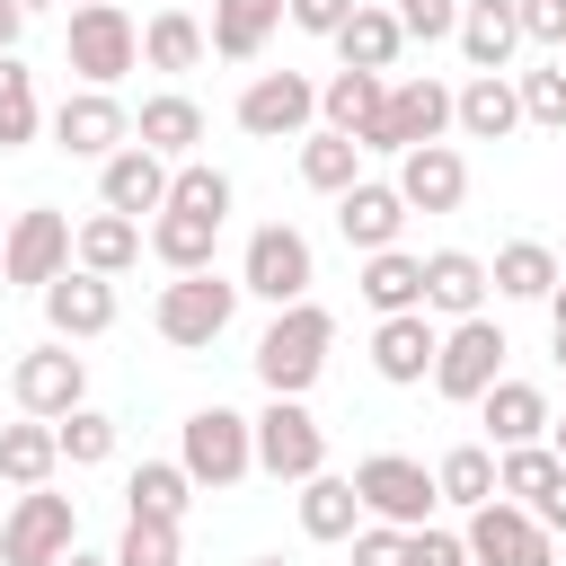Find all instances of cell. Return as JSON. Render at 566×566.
<instances>
[{"mask_svg":"<svg viewBox=\"0 0 566 566\" xmlns=\"http://www.w3.org/2000/svg\"><path fill=\"white\" fill-rule=\"evenodd\" d=\"M451 133V88L433 80V71H416V80H389V97H380V115L354 133V150L363 159H407V150H424V142H442Z\"/></svg>","mask_w":566,"mask_h":566,"instance_id":"obj_1","label":"cell"},{"mask_svg":"<svg viewBox=\"0 0 566 566\" xmlns=\"http://www.w3.org/2000/svg\"><path fill=\"white\" fill-rule=\"evenodd\" d=\"M327 345H336V318H327L318 301L274 310V327L256 336V380H265V398H301V389L327 371Z\"/></svg>","mask_w":566,"mask_h":566,"instance_id":"obj_2","label":"cell"},{"mask_svg":"<svg viewBox=\"0 0 566 566\" xmlns=\"http://www.w3.org/2000/svg\"><path fill=\"white\" fill-rule=\"evenodd\" d=\"M177 469L195 478V486H212V495H230L239 478H256V433H248V416L239 407H195L186 424H177Z\"/></svg>","mask_w":566,"mask_h":566,"instance_id":"obj_3","label":"cell"},{"mask_svg":"<svg viewBox=\"0 0 566 566\" xmlns=\"http://www.w3.org/2000/svg\"><path fill=\"white\" fill-rule=\"evenodd\" d=\"M62 62L80 71V88H115V80L142 62V27H133V9L80 0V9H71V27H62Z\"/></svg>","mask_w":566,"mask_h":566,"instance_id":"obj_4","label":"cell"},{"mask_svg":"<svg viewBox=\"0 0 566 566\" xmlns=\"http://www.w3.org/2000/svg\"><path fill=\"white\" fill-rule=\"evenodd\" d=\"M230 318H239V283L212 274V265H203V274H168L159 301H150V327H159L168 345H186V354H195V345H221Z\"/></svg>","mask_w":566,"mask_h":566,"instance_id":"obj_5","label":"cell"},{"mask_svg":"<svg viewBox=\"0 0 566 566\" xmlns=\"http://www.w3.org/2000/svg\"><path fill=\"white\" fill-rule=\"evenodd\" d=\"M504 354H513V345H504V327H495L486 310H478V318H451L442 345H433V389H442L451 407H478V398L504 380Z\"/></svg>","mask_w":566,"mask_h":566,"instance_id":"obj_6","label":"cell"},{"mask_svg":"<svg viewBox=\"0 0 566 566\" xmlns=\"http://www.w3.org/2000/svg\"><path fill=\"white\" fill-rule=\"evenodd\" d=\"M354 495H363V522H389V531H424L433 522V469L407 460V451H371L354 460Z\"/></svg>","mask_w":566,"mask_h":566,"instance_id":"obj_7","label":"cell"},{"mask_svg":"<svg viewBox=\"0 0 566 566\" xmlns=\"http://www.w3.org/2000/svg\"><path fill=\"white\" fill-rule=\"evenodd\" d=\"M310 283H318V256H310V239H301L292 221H265V230H248L239 292H256L265 310H292V301H310Z\"/></svg>","mask_w":566,"mask_h":566,"instance_id":"obj_8","label":"cell"},{"mask_svg":"<svg viewBox=\"0 0 566 566\" xmlns=\"http://www.w3.org/2000/svg\"><path fill=\"white\" fill-rule=\"evenodd\" d=\"M71 548H80V513H71V495L27 486V495L9 504V522H0V566H62Z\"/></svg>","mask_w":566,"mask_h":566,"instance_id":"obj_9","label":"cell"},{"mask_svg":"<svg viewBox=\"0 0 566 566\" xmlns=\"http://www.w3.org/2000/svg\"><path fill=\"white\" fill-rule=\"evenodd\" d=\"M248 433H256V469L265 478H318L327 469V433H318V416L301 407V398H265L256 416H248Z\"/></svg>","mask_w":566,"mask_h":566,"instance_id":"obj_10","label":"cell"},{"mask_svg":"<svg viewBox=\"0 0 566 566\" xmlns=\"http://www.w3.org/2000/svg\"><path fill=\"white\" fill-rule=\"evenodd\" d=\"M62 265H71V212H53V203H27V212H9L0 274H9L18 292H44Z\"/></svg>","mask_w":566,"mask_h":566,"instance_id":"obj_11","label":"cell"},{"mask_svg":"<svg viewBox=\"0 0 566 566\" xmlns=\"http://www.w3.org/2000/svg\"><path fill=\"white\" fill-rule=\"evenodd\" d=\"M9 398H18L35 424H62L71 407H88V363H80L71 345H35V354H18Z\"/></svg>","mask_w":566,"mask_h":566,"instance_id":"obj_12","label":"cell"},{"mask_svg":"<svg viewBox=\"0 0 566 566\" xmlns=\"http://www.w3.org/2000/svg\"><path fill=\"white\" fill-rule=\"evenodd\" d=\"M460 539H469V566H557V539L522 513V504H478L469 522H460Z\"/></svg>","mask_w":566,"mask_h":566,"instance_id":"obj_13","label":"cell"},{"mask_svg":"<svg viewBox=\"0 0 566 566\" xmlns=\"http://www.w3.org/2000/svg\"><path fill=\"white\" fill-rule=\"evenodd\" d=\"M310 124H318V80H301V71H256V80L239 88V133L292 142V133H310Z\"/></svg>","mask_w":566,"mask_h":566,"instance_id":"obj_14","label":"cell"},{"mask_svg":"<svg viewBox=\"0 0 566 566\" xmlns=\"http://www.w3.org/2000/svg\"><path fill=\"white\" fill-rule=\"evenodd\" d=\"M53 142H62L71 159H115V150L133 142V115H124L115 88H71V97L53 106Z\"/></svg>","mask_w":566,"mask_h":566,"instance_id":"obj_15","label":"cell"},{"mask_svg":"<svg viewBox=\"0 0 566 566\" xmlns=\"http://www.w3.org/2000/svg\"><path fill=\"white\" fill-rule=\"evenodd\" d=\"M44 327H53V345H88V336H106L115 327V283L106 274H80V265H62L44 292Z\"/></svg>","mask_w":566,"mask_h":566,"instance_id":"obj_16","label":"cell"},{"mask_svg":"<svg viewBox=\"0 0 566 566\" xmlns=\"http://www.w3.org/2000/svg\"><path fill=\"white\" fill-rule=\"evenodd\" d=\"M168 203V159L124 142L115 159H97V212H124V221H150Z\"/></svg>","mask_w":566,"mask_h":566,"instance_id":"obj_17","label":"cell"},{"mask_svg":"<svg viewBox=\"0 0 566 566\" xmlns=\"http://www.w3.org/2000/svg\"><path fill=\"white\" fill-rule=\"evenodd\" d=\"M336 230H345V248H354V256H380V248H398V230H407V203H398V186H389V177H354V186L336 195Z\"/></svg>","mask_w":566,"mask_h":566,"instance_id":"obj_18","label":"cell"},{"mask_svg":"<svg viewBox=\"0 0 566 566\" xmlns=\"http://www.w3.org/2000/svg\"><path fill=\"white\" fill-rule=\"evenodd\" d=\"M398 203L407 212H460V195H469V159L451 150V142H424V150H407L398 159Z\"/></svg>","mask_w":566,"mask_h":566,"instance_id":"obj_19","label":"cell"},{"mask_svg":"<svg viewBox=\"0 0 566 566\" xmlns=\"http://www.w3.org/2000/svg\"><path fill=\"white\" fill-rule=\"evenodd\" d=\"M433 345H442V327H433L424 310L380 318V327H371V371H380L389 389H416V380H433Z\"/></svg>","mask_w":566,"mask_h":566,"instance_id":"obj_20","label":"cell"},{"mask_svg":"<svg viewBox=\"0 0 566 566\" xmlns=\"http://www.w3.org/2000/svg\"><path fill=\"white\" fill-rule=\"evenodd\" d=\"M478 424H486V451H522V442H548V398L531 389V380H495L486 398H478Z\"/></svg>","mask_w":566,"mask_h":566,"instance_id":"obj_21","label":"cell"},{"mask_svg":"<svg viewBox=\"0 0 566 566\" xmlns=\"http://www.w3.org/2000/svg\"><path fill=\"white\" fill-rule=\"evenodd\" d=\"M486 310V256L433 248L424 256V318H478Z\"/></svg>","mask_w":566,"mask_h":566,"instance_id":"obj_22","label":"cell"},{"mask_svg":"<svg viewBox=\"0 0 566 566\" xmlns=\"http://www.w3.org/2000/svg\"><path fill=\"white\" fill-rule=\"evenodd\" d=\"M451 44L469 53V71H513V53H522V18H513V0H460Z\"/></svg>","mask_w":566,"mask_h":566,"instance_id":"obj_23","label":"cell"},{"mask_svg":"<svg viewBox=\"0 0 566 566\" xmlns=\"http://www.w3.org/2000/svg\"><path fill=\"white\" fill-rule=\"evenodd\" d=\"M451 124L469 142H504L522 124V97H513V71H469V88H451Z\"/></svg>","mask_w":566,"mask_h":566,"instance_id":"obj_24","label":"cell"},{"mask_svg":"<svg viewBox=\"0 0 566 566\" xmlns=\"http://www.w3.org/2000/svg\"><path fill=\"white\" fill-rule=\"evenodd\" d=\"M133 142H142V150H159V159L177 168V159H195V142H203V106H195L186 88H159V97H142Z\"/></svg>","mask_w":566,"mask_h":566,"instance_id":"obj_25","label":"cell"},{"mask_svg":"<svg viewBox=\"0 0 566 566\" xmlns=\"http://www.w3.org/2000/svg\"><path fill=\"white\" fill-rule=\"evenodd\" d=\"M354 292H363V310H371V318H407V310H424V256L380 248V256H363Z\"/></svg>","mask_w":566,"mask_h":566,"instance_id":"obj_26","label":"cell"},{"mask_svg":"<svg viewBox=\"0 0 566 566\" xmlns=\"http://www.w3.org/2000/svg\"><path fill=\"white\" fill-rule=\"evenodd\" d=\"M327 44H336V71H380V80H389V71H398V53H407L398 18H389V9H371V0H363Z\"/></svg>","mask_w":566,"mask_h":566,"instance_id":"obj_27","label":"cell"},{"mask_svg":"<svg viewBox=\"0 0 566 566\" xmlns=\"http://www.w3.org/2000/svg\"><path fill=\"white\" fill-rule=\"evenodd\" d=\"M71 265L80 274H133L142 265V221H124V212H88L80 230H71Z\"/></svg>","mask_w":566,"mask_h":566,"instance_id":"obj_28","label":"cell"},{"mask_svg":"<svg viewBox=\"0 0 566 566\" xmlns=\"http://www.w3.org/2000/svg\"><path fill=\"white\" fill-rule=\"evenodd\" d=\"M274 27H283V0H212V27H203V44H212L221 62H256Z\"/></svg>","mask_w":566,"mask_h":566,"instance_id":"obj_29","label":"cell"},{"mask_svg":"<svg viewBox=\"0 0 566 566\" xmlns=\"http://www.w3.org/2000/svg\"><path fill=\"white\" fill-rule=\"evenodd\" d=\"M142 248H150L168 274H203V265H212V248H221V221H195V212H150Z\"/></svg>","mask_w":566,"mask_h":566,"instance_id":"obj_30","label":"cell"},{"mask_svg":"<svg viewBox=\"0 0 566 566\" xmlns=\"http://www.w3.org/2000/svg\"><path fill=\"white\" fill-rule=\"evenodd\" d=\"M486 292H504V301H548V292H557V248H548V239H504L495 265H486Z\"/></svg>","mask_w":566,"mask_h":566,"instance_id":"obj_31","label":"cell"},{"mask_svg":"<svg viewBox=\"0 0 566 566\" xmlns=\"http://www.w3.org/2000/svg\"><path fill=\"white\" fill-rule=\"evenodd\" d=\"M380 97H389V80H380V71H327V80H318V124L354 142V133L380 115Z\"/></svg>","mask_w":566,"mask_h":566,"instance_id":"obj_32","label":"cell"},{"mask_svg":"<svg viewBox=\"0 0 566 566\" xmlns=\"http://www.w3.org/2000/svg\"><path fill=\"white\" fill-rule=\"evenodd\" d=\"M433 495H442L451 513L495 504V451H486V442H451V451L433 460Z\"/></svg>","mask_w":566,"mask_h":566,"instance_id":"obj_33","label":"cell"},{"mask_svg":"<svg viewBox=\"0 0 566 566\" xmlns=\"http://www.w3.org/2000/svg\"><path fill=\"white\" fill-rule=\"evenodd\" d=\"M301 531H310V539H354V531H363V495H354V478H336V469L301 478Z\"/></svg>","mask_w":566,"mask_h":566,"instance_id":"obj_34","label":"cell"},{"mask_svg":"<svg viewBox=\"0 0 566 566\" xmlns=\"http://www.w3.org/2000/svg\"><path fill=\"white\" fill-rule=\"evenodd\" d=\"M186 504H195V478L177 460H142L124 478V513H142V522H186Z\"/></svg>","mask_w":566,"mask_h":566,"instance_id":"obj_35","label":"cell"},{"mask_svg":"<svg viewBox=\"0 0 566 566\" xmlns=\"http://www.w3.org/2000/svg\"><path fill=\"white\" fill-rule=\"evenodd\" d=\"M53 469H62V451H53V424H35V416H18V424H0V478L27 495V486H53Z\"/></svg>","mask_w":566,"mask_h":566,"instance_id":"obj_36","label":"cell"},{"mask_svg":"<svg viewBox=\"0 0 566 566\" xmlns=\"http://www.w3.org/2000/svg\"><path fill=\"white\" fill-rule=\"evenodd\" d=\"M212 44H203V18H186V9H159L150 27H142V62L150 71H195Z\"/></svg>","mask_w":566,"mask_h":566,"instance_id":"obj_37","label":"cell"},{"mask_svg":"<svg viewBox=\"0 0 566 566\" xmlns=\"http://www.w3.org/2000/svg\"><path fill=\"white\" fill-rule=\"evenodd\" d=\"M354 177H363V150H354L345 133H327V124L301 133V186H310V195H345Z\"/></svg>","mask_w":566,"mask_h":566,"instance_id":"obj_38","label":"cell"},{"mask_svg":"<svg viewBox=\"0 0 566 566\" xmlns=\"http://www.w3.org/2000/svg\"><path fill=\"white\" fill-rule=\"evenodd\" d=\"M159 212H195V221H230V177L203 168V159H177L168 168V203Z\"/></svg>","mask_w":566,"mask_h":566,"instance_id":"obj_39","label":"cell"},{"mask_svg":"<svg viewBox=\"0 0 566 566\" xmlns=\"http://www.w3.org/2000/svg\"><path fill=\"white\" fill-rule=\"evenodd\" d=\"M115 442H124V433H115V416H106V407H71V416L53 424V451H62L71 469H106V460H115Z\"/></svg>","mask_w":566,"mask_h":566,"instance_id":"obj_40","label":"cell"},{"mask_svg":"<svg viewBox=\"0 0 566 566\" xmlns=\"http://www.w3.org/2000/svg\"><path fill=\"white\" fill-rule=\"evenodd\" d=\"M548 486H557V451H548V442L495 451V495H504V504H522V513H531V504H539Z\"/></svg>","mask_w":566,"mask_h":566,"instance_id":"obj_41","label":"cell"},{"mask_svg":"<svg viewBox=\"0 0 566 566\" xmlns=\"http://www.w3.org/2000/svg\"><path fill=\"white\" fill-rule=\"evenodd\" d=\"M35 124H44V106H35V71H27L18 53H0V150H27Z\"/></svg>","mask_w":566,"mask_h":566,"instance_id":"obj_42","label":"cell"},{"mask_svg":"<svg viewBox=\"0 0 566 566\" xmlns=\"http://www.w3.org/2000/svg\"><path fill=\"white\" fill-rule=\"evenodd\" d=\"M513 97H522V124L566 133V62H548V71H513Z\"/></svg>","mask_w":566,"mask_h":566,"instance_id":"obj_43","label":"cell"},{"mask_svg":"<svg viewBox=\"0 0 566 566\" xmlns=\"http://www.w3.org/2000/svg\"><path fill=\"white\" fill-rule=\"evenodd\" d=\"M186 557V539H177V522H142V513H124V539H115V566H177Z\"/></svg>","mask_w":566,"mask_h":566,"instance_id":"obj_44","label":"cell"},{"mask_svg":"<svg viewBox=\"0 0 566 566\" xmlns=\"http://www.w3.org/2000/svg\"><path fill=\"white\" fill-rule=\"evenodd\" d=\"M389 18H398V35H407V44H442V35L460 27V0H398Z\"/></svg>","mask_w":566,"mask_h":566,"instance_id":"obj_45","label":"cell"},{"mask_svg":"<svg viewBox=\"0 0 566 566\" xmlns=\"http://www.w3.org/2000/svg\"><path fill=\"white\" fill-rule=\"evenodd\" d=\"M407 566H469V539L451 522H424V531H407Z\"/></svg>","mask_w":566,"mask_h":566,"instance_id":"obj_46","label":"cell"},{"mask_svg":"<svg viewBox=\"0 0 566 566\" xmlns=\"http://www.w3.org/2000/svg\"><path fill=\"white\" fill-rule=\"evenodd\" d=\"M513 18H522V44L566 53V0H513Z\"/></svg>","mask_w":566,"mask_h":566,"instance_id":"obj_47","label":"cell"},{"mask_svg":"<svg viewBox=\"0 0 566 566\" xmlns=\"http://www.w3.org/2000/svg\"><path fill=\"white\" fill-rule=\"evenodd\" d=\"M354 566H407V531L363 522V531H354Z\"/></svg>","mask_w":566,"mask_h":566,"instance_id":"obj_48","label":"cell"},{"mask_svg":"<svg viewBox=\"0 0 566 566\" xmlns=\"http://www.w3.org/2000/svg\"><path fill=\"white\" fill-rule=\"evenodd\" d=\"M354 9H363V0H283V18H292L301 35H336Z\"/></svg>","mask_w":566,"mask_h":566,"instance_id":"obj_49","label":"cell"},{"mask_svg":"<svg viewBox=\"0 0 566 566\" xmlns=\"http://www.w3.org/2000/svg\"><path fill=\"white\" fill-rule=\"evenodd\" d=\"M531 522H539V531H548V539H557V531H566V469H557V486H548V495H539V504H531Z\"/></svg>","mask_w":566,"mask_h":566,"instance_id":"obj_50","label":"cell"},{"mask_svg":"<svg viewBox=\"0 0 566 566\" xmlns=\"http://www.w3.org/2000/svg\"><path fill=\"white\" fill-rule=\"evenodd\" d=\"M18 35H27V9H18V0H0V53H18Z\"/></svg>","mask_w":566,"mask_h":566,"instance_id":"obj_51","label":"cell"},{"mask_svg":"<svg viewBox=\"0 0 566 566\" xmlns=\"http://www.w3.org/2000/svg\"><path fill=\"white\" fill-rule=\"evenodd\" d=\"M548 451H557V469H566V416H548Z\"/></svg>","mask_w":566,"mask_h":566,"instance_id":"obj_52","label":"cell"},{"mask_svg":"<svg viewBox=\"0 0 566 566\" xmlns=\"http://www.w3.org/2000/svg\"><path fill=\"white\" fill-rule=\"evenodd\" d=\"M548 327H566V283H557V292H548Z\"/></svg>","mask_w":566,"mask_h":566,"instance_id":"obj_53","label":"cell"},{"mask_svg":"<svg viewBox=\"0 0 566 566\" xmlns=\"http://www.w3.org/2000/svg\"><path fill=\"white\" fill-rule=\"evenodd\" d=\"M62 566H115V557H88V548H71V557H62Z\"/></svg>","mask_w":566,"mask_h":566,"instance_id":"obj_54","label":"cell"},{"mask_svg":"<svg viewBox=\"0 0 566 566\" xmlns=\"http://www.w3.org/2000/svg\"><path fill=\"white\" fill-rule=\"evenodd\" d=\"M548 345H557V363H566V327H548Z\"/></svg>","mask_w":566,"mask_h":566,"instance_id":"obj_55","label":"cell"},{"mask_svg":"<svg viewBox=\"0 0 566 566\" xmlns=\"http://www.w3.org/2000/svg\"><path fill=\"white\" fill-rule=\"evenodd\" d=\"M248 566H292V557H248Z\"/></svg>","mask_w":566,"mask_h":566,"instance_id":"obj_56","label":"cell"},{"mask_svg":"<svg viewBox=\"0 0 566 566\" xmlns=\"http://www.w3.org/2000/svg\"><path fill=\"white\" fill-rule=\"evenodd\" d=\"M18 9H27V18H35V9H53V0H18Z\"/></svg>","mask_w":566,"mask_h":566,"instance_id":"obj_57","label":"cell"},{"mask_svg":"<svg viewBox=\"0 0 566 566\" xmlns=\"http://www.w3.org/2000/svg\"><path fill=\"white\" fill-rule=\"evenodd\" d=\"M557 283H566V248H557Z\"/></svg>","mask_w":566,"mask_h":566,"instance_id":"obj_58","label":"cell"},{"mask_svg":"<svg viewBox=\"0 0 566 566\" xmlns=\"http://www.w3.org/2000/svg\"><path fill=\"white\" fill-rule=\"evenodd\" d=\"M0 239H9V212H0Z\"/></svg>","mask_w":566,"mask_h":566,"instance_id":"obj_59","label":"cell"},{"mask_svg":"<svg viewBox=\"0 0 566 566\" xmlns=\"http://www.w3.org/2000/svg\"><path fill=\"white\" fill-rule=\"evenodd\" d=\"M106 9H124V0H106Z\"/></svg>","mask_w":566,"mask_h":566,"instance_id":"obj_60","label":"cell"},{"mask_svg":"<svg viewBox=\"0 0 566 566\" xmlns=\"http://www.w3.org/2000/svg\"><path fill=\"white\" fill-rule=\"evenodd\" d=\"M557 62H566V53H557Z\"/></svg>","mask_w":566,"mask_h":566,"instance_id":"obj_61","label":"cell"}]
</instances>
